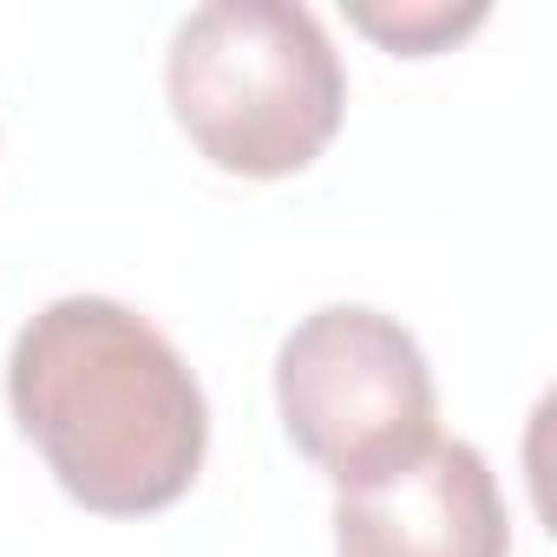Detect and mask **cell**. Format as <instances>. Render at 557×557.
I'll list each match as a JSON object with an SVG mask.
<instances>
[{
  "mask_svg": "<svg viewBox=\"0 0 557 557\" xmlns=\"http://www.w3.org/2000/svg\"><path fill=\"white\" fill-rule=\"evenodd\" d=\"M335 557H511L505 492L479 446L433 440L335 498Z\"/></svg>",
  "mask_w": 557,
  "mask_h": 557,
  "instance_id": "4",
  "label": "cell"
},
{
  "mask_svg": "<svg viewBox=\"0 0 557 557\" xmlns=\"http://www.w3.org/2000/svg\"><path fill=\"white\" fill-rule=\"evenodd\" d=\"M164 92L184 138L230 177L309 171L348 112V73L296 0H210L171 34Z\"/></svg>",
  "mask_w": 557,
  "mask_h": 557,
  "instance_id": "2",
  "label": "cell"
},
{
  "mask_svg": "<svg viewBox=\"0 0 557 557\" xmlns=\"http://www.w3.org/2000/svg\"><path fill=\"white\" fill-rule=\"evenodd\" d=\"M275 413L296 453L342 492L407 466L440 440V394L420 342L361 302H329L289 329V342L275 348Z\"/></svg>",
  "mask_w": 557,
  "mask_h": 557,
  "instance_id": "3",
  "label": "cell"
},
{
  "mask_svg": "<svg viewBox=\"0 0 557 557\" xmlns=\"http://www.w3.org/2000/svg\"><path fill=\"white\" fill-rule=\"evenodd\" d=\"M348 21L381 40L387 53H407V60H426V53H446L453 40H466L472 27H485V8H446V0H413V8H348Z\"/></svg>",
  "mask_w": 557,
  "mask_h": 557,
  "instance_id": "5",
  "label": "cell"
},
{
  "mask_svg": "<svg viewBox=\"0 0 557 557\" xmlns=\"http://www.w3.org/2000/svg\"><path fill=\"white\" fill-rule=\"evenodd\" d=\"M8 400L60 492L99 518L177 505L210 453L197 374L112 296L47 302L8 355Z\"/></svg>",
  "mask_w": 557,
  "mask_h": 557,
  "instance_id": "1",
  "label": "cell"
}]
</instances>
